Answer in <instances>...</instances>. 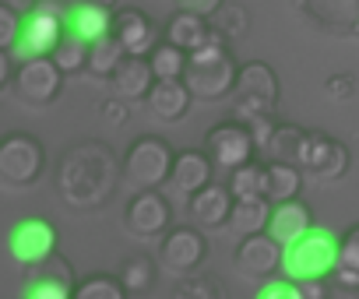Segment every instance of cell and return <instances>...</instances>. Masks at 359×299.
<instances>
[{"label":"cell","instance_id":"cell-12","mask_svg":"<svg viewBox=\"0 0 359 299\" xmlns=\"http://www.w3.org/2000/svg\"><path fill=\"white\" fill-rule=\"evenodd\" d=\"M25 271L29 274L22 281V299H74L78 278H74V267L60 253H53L43 264L25 267Z\"/></svg>","mask_w":359,"mask_h":299},{"label":"cell","instance_id":"cell-14","mask_svg":"<svg viewBox=\"0 0 359 299\" xmlns=\"http://www.w3.org/2000/svg\"><path fill=\"white\" fill-rule=\"evenodd\" d=\"M169 218H172V208L158 190H137L123 211V225L137 239H162L169 232Z\"/></svg>","mask_w":359,"mask_h":299},{"label":"cell","instance_id":"cell-39","mask_svg":"<svg viewBox=\"0 0 359 299\" xmlns=\"http://www.w3.org/2000/svg\"><path fill=\"white\" fill-rule=\"evenodd\" d=\"M327 285H331V299H359V274H352V271L338 267L327 278Z\"/></svg>","mask_w":359,"mask_h":299},{"label":"cell","instance_id":"cell-28","mask_svg":"<svg viewBox=\"0 0 359 299\" xmlns=\"http://www.w3.org/2000/svg\"><path fill=\"white\" fill-rule=\"evenodd\" d=\"M148 60H151V71H155L158 81H184L187 64H191V53L162 39V43L148 53Z\"/></svg>","mask_w":359,"mask_h":299},{"label":"cell","instance_id":"cell-1","mask_svg":"<svg viewBox=\"0 0 359 299\" xmlns=\"http://www.w3.org/2000/svg\"><path fill=\"white\" fill-rule=\"evenodd\" d=\"M123 180V162H116L106 141H78L60 155L57 190L78 211H99L109 204Z\"/></svg>","mask_w":359,"mask_h":299},{"label":"cell","instance_id":"cell-11","mask_svg":"<svg viewBox=\"0 0 359 299\" xmlns=\"http://www.w3.org/2000/svg\"><path fill=\"white\" fill-rule=\"evenodd\" d=\"M8 250H11L15 264L36 267L57 253V225L46 218H22L8 236Z\"/></svg>","mask_w":359,"mask_h":299},{"label":"cell","instance_id":"cell-29","mask_svg":"<svg viewBox=\"0 0 359 299\" xmlns=\"http://www.w3.org/2000/svg\"><path fill=\"white\" fill-rule=\"evenodd\" d=\"M226 187L233 190L236 201H243V197H264V190H268V162L250 159L247 166H240V169L229 173V183Z\"/></svg>","mask_w":359,"mask_h":299},{"label":"cell","instance_id":"cell-3","mask_svg":"<svg viewBox=\"0 0 359 299\" xmlns=\"http://www.w3.org/2000/svg\"><path fill=\"white\" fill-rule=\"evenodd\" d=\"M338 257H341V236H334V229L327 225H313L306 236L285 246L282 274L292 281H327L338 271Z\"/></svg>","mask_w":359,"mask_h":299},{"label":"cell","instance_id":"cell-9","mask_svg":"<svg viewBox=\"0 0 359 299\" xmlns=\"http://www.w3.org/2000/svg\"><path fill=\"white\" fill-rule=\"evenodd\" d=\"M205 152L212 155V162L222 169V173H233L240 166H247L254 155H257V141L250 134L247 123L240 120H222L208 130V141H205Z\"/></svg>","mask_w":359,"mask_h":299},{"label":"cell","instance_id":"cell-5","mask_svg":"<svg viewBox=\"0 0 359 299\" xmlns=\"http://www.w3.org/2000/svg\"><path fill=\"white\" fill-rule=\"evenodd\" d=\"M172 162H176V152L155 134H144L137 137L127 155H123V180L137 190H158L169 176H172Z\"/></svg>","mask_w":359,"mask_h":299},{"label":"cell","instance_id":"cell-33","mask_svg":"<svg viewBox=\"0 0 359 299\" xmlns=\"http://www.w3.org/2000/svg\"><path fill=\"white\" fill-rule=\"evenodd\" d=\"M127 295H130V292H127L123 281L113 278V274H88V278H81L78 288H74V299H127Z\"/></svg>","mask_w":359,"mask_h":299},{"label":"cell","instance_id":"cell-40","mask_svg":"<svg viewBox=\"0 0 359 299\" xmlns=\"http://www.w3.org/2000/svg\"><path fill=\"white\" fill-rule=\"evenodd\" d=\"M226 0H176V11H191V15H201V18H212Z\"/></svg>","mask_w":359,"mask_h":299},{"label":"cell","instance_id":"cell-10","mask_svg":"<svg viewBox=\"0 0 359 299\" xmlns=\"http://www.w3.org/2000/svg\"><path fill=\"white\" fill-rule=\"evenodd\" d=\"M208 257V239L201 236V229L194 225H180V229H169L158 243V264L169 271V274H180L187 278L194 274Z\"/></svg>","mask_w":359,"mask_h":299},{"label":"cell","instance_id":"cell-30","mask_svg":"<svg viewBox=\"0 0 359 299\" xmlns=\"http://www.w3.org/2000/svg\"><path fill=\"white\" fill-rule=\"evenodd\" d=\"M123 60H127L123 43H120L116 36H106V39L92 43V50H88V74H95V78H113Z\"/></svg>","mask_w":359,"mask_h":299},{"label":"cell","instance_id":"cell-32","mask_svg":"<svg viewBox=\"0 0 359 299\" xmlns=\"http://www.w3.org/2000/svg\"><path fill=\"white\" fill-rule=\"evenodd\" d=\"M88 50H92V43H85V39L67 32L60 39V46L53 50V60H57V67L64 74H78V71H88Z\"/></svg>","mask_w":359,"mask_h":299},{"label":"cell","instance_id":"cell-22","mask_svg":"<svg viewBox=\"0 0 359 299\" xmlns=\"http://www.w3.org/2000/svg\"><path fill=\"white\" fill-rule=\"evenodd\" d=\"M162 36H165V43L194 53V50H201L215 36V29H212V18H201V15H191V11H176L165 22V32Z\"/></svg>","mask_w":359,"mask_h":299},{"label":"cell","instance_id":"cell-18","mask_svg":"<svg viewBox=\"0 0 359 299\" xmlns=\"http://www.w3.org/2000/svg\"><path fill=\"white\" fill-rule=\"evenodd\" d=\"M113 36L123 43L127 57H148V53L158 46V39H155V25H151L148 15L137 11V8H123V11L116 15Z\"/></svg>","mask_w":359,"mask_h":299},{"label":"cell","instance_id":"cell-43","mask_svg":"<svg viewBox=\"0 0 359 299\" xmlns=\"http://www.w3.org/2000/svg\"><path fill=\"white\" fill-rule=\"evenodd\" d=\"M0 8H11V11H18L25 18V15H32L39 8V0H0Z\"/></svg>","mask_w":359,"mask_h":299},{"label":"cell","instance_id":"cell-34","mask_svg":"<svg viewBox=\"0 0 359 299\" xmlns=\"http://www.w3.org/2000/svg\"><path fill=\"white\" fill-rule=\"evenodd\" d=\"M212 29L222 36V39H236L250 29V18H247V8L240 4H222L215 15H212Z\"/></svg>","mask_w":359,"mask_h":299},{"label":"cell","instance_id":"cell-35","mask_svg":"<svg viewBox=\"0 0 359 299\" xmlns=\"http://www.w3.org/2000/svg\"><path fill=\"white\" fill-rule=\"evenodd\" d=\"M172 299H226V295H222V288H219L215 278L198 274V278H187L184 285H180Z\"/></svg>","mask_w":359,"mask_h":299},{"label":"cell","instance_id":"cell-27","mask_svg":"<svg viewBox=\"0 0 359 299\" xmlns=\"http://www.w3.org/2000/svg\"><path fill=\"white\" fill-rule=\"evenodd\" d=\"M303 190V169L292 166V162H268V190L264 197L271 204H282V201H296Z\"/></svg>","mask_w":359,"mask_h":299},{"label":"cell","instance_id":"cell-42","mask_svg":"<svg viewBox=\"0 0 359 299\" xmlns=\"http://www.w3.org/2000/svg\"><path fill=\"white\" fill-rule=\"evenodd\" d=\"M102 120H106V123H109V120H113V123H123V120H127V106H123V102H106V106H102Z\"/></svg>","mask_w":359,"mask_h":299},{"label":"cell","instance_id":"cell-23","mask_svg":"<svg viewBox=\"0 0 359 299\" xmlns=\"http://www.w3.org/2000/svg\"><path fill=\"white\" fill-rule=\"evenodd\" d=\"M191 88L187 81H155V88L148 92V109L151 116H158L162 123H176L184 120L191 109Z\"/></svg>","mask_w":359,"mask_h":299},{"label":"cell","instance_id":"cell-36","mask_svg":"<svg viewBox=\"0 0 359 299\" xmlns=\"http://www.w3.org/2000/svg\"><path fill=\"white\" fill-rule=\"evenodd\" d=\"M22 29H25V18L18 11L0 8V50H15L22 39Z\"/></svg>","mask_w":359,"mask_h":299},{"label":"cell","instance_id":"cell-2","mask_svg":"<svg viewBox=\"0 0 359 299\" xmlns=\"http://www.w3.org/2000/svg\"><path fill=\"white\" fill-rule=\"evenodd\" d=\"M236 78H240V64L233 60L229 53V39H222L219 32L191 53V64H187V88L198 102H219V99H229L233 88H236Z\"/></svg>","mask_w":359,"mask_h":299},{"label":"cell","instance_id":"cell-44","mask_svg":"<svg viewBox=\"0 0 359 299\" xmlns=\"http://www.w3.org/2000/svg\"><path fill=\"white\" fill-rule=\"evenodd\" d=\"M85 4H99V8H109V11H113L116 0H85Z\"/></svg>","mask_w":359,"mask_h":299},{"label":"cell","instance_id":"cell-6","mask_svg":"<svg viewBox=\"0 0 359 299\" xmlns=\"http://www.w3.org/2000/svg\"><path fill=\"white\" fill-rule=\"evenodd\" d=\"M67 36V8H60L57 0H39V8L25 15V29L18 46L11 50L15 60H32V57H53L60 39Z\"/></svg>","mask_w":359,"mask_h":299},{"label":"cell","instance_id":"cell-15","mask_svg":"<svg viewBox=\"0 0 359 299\" xmlns=\"http://www.w3.org/2000/svg\"><path fill=\"white\" fill-rule=\"evenodd\" d=\"M303 173L317 176V180H338L348 173V148L324 134V130H310L306 137V152H303Z\"/></svg>","mask_w":359,"mask_h":299},{"label":"cell","instance_id":"cell-7","mask_svg":"<svg viewBox=\"0 0 359 299\" xmlns=\"http://www.w3.org/2000/svg\"><path fill=\"white\" fill-rule=\"evenodd\" d=\"M43 169H46V152L32 134L15 130L0 141V183L4 187L25 190L43 176Z\"/></svg>","mask_w":359,"mask_h":299},{"label":"cell","instance_id":"cell-41","mask_svg":"<svg viewBox=\"0 0 359 299\" xmlns=\"http://www.w3.org/2000/svg\"><path fill=\"white\" fill-rule=\"evenodd\" d=\"M352 78L348 74H338V78H327V85H324V92L331 95V99H338V102H345L348 95H352Z\"/></svg>","mask_w":359,"mask_h":299},{"label":"cell","instance_id":"cell-20","mask_svg":"<svg viewBox=\"0 0 359 299\" xmlns=\"http://www.w3.org/2000/svg\"><path fill=\"white\" fill-rule=\"evenodd\" d=\"M113 25H116V15L109 8H99V4L78 0V4L67 11V32L85 39V43H99V39L113 36Z\"/></svg>","mask_w":359,"mask_h":299},{"label":"cell","instance_id":"cell-4","mask_svg":"<svg viewBox=\"0 0 359 299\" xmlns=\"http://www.w3.org/2000/svg\"><path fill=\"white\" fill-rule=\"evenodd\" d=\"M229 106H233V120H240L247 127L257 120H271L275 106H278V78H275L271 64H264V60L240 64V78L229 95Z\"/></svg>","mask_w":359,"mask_h":299},{"label":"cell","instance_id":"cell-37","mask_svg":"<svg viewBox=\"0 0 359 299\" xmlns=\"http://www.w3.org/2000/svg\"><path fill=\"white\" fill-rule=\"evenodd\" d=\"M254 299H303V288H299V281H292V278H268L261 288H257V295Z\"/></svg>","mask_w":359,"mask_h":299},{"label":"cell","instance_id":"cell-26","mask_svg":"<svg viewBox=\"0 0 359 299\" xmlns=\"http://www.w3.org/2000/svg\"><path fill=\"white\" fill-rule=\"evenodd\" d=\"M271 201L268 197H243L233 204V218H229V229L243 239V236H254V232H268V222H271Z\"/></svg>","mask_w":359,"mask_h":299},{"label":"cell","instance_id":"cell-19","mask_svg":"<svg viewBox=\"0 0 359 299\" xmlns=\"http://www.w3.org/2000/svg\"><path fill=\"white\" fill-rule=\"evenodd\" d=\"M212 155L208 152H180L176 162H172V176H169V187L180 190V194H198L212 183Z\"/></svg>","mask_w":359,"mask_h":299},{"label":"cell","instance_id":"cell-24","mask_svg":"<svg viewBox=\"0 0 359 299\" xmlns=\"http://www.w3.org/2000/svg\"><path fill=\"white\" fill-rule=\"evenodd\" d=\"M306 137H310V130H303V127H296V123H275L268 144L261 148V155H264L268 162H292V166L303 169Z\"/></svg>","mask_w":359,"mask_h":299},{"label":"cell","instance_id":"cell-13","mask_svg":"<svg viewBox=\"0 0 359 299\" xmlns=\"http://www.w3.org/2000/svg\"><path fill=\"white\" fill-rule=\"evenodd\" d=\"M236 271L243 278H254V281H268L278 274L282 260H285V246L271 236V232H254V236H243L240 246H236Z\"/></svg>","mask_w":359,"mask_h":299},{"label":"cell","instance_id":"cell-38","mask_svg":"<svg viewBox=\"0 0 359 299\" xmlns=\"http://www.w3.org/2000/svg\"><path fill=\"white\" fill-rule=\"evenodd\" d=\"M338 267L359 274V222L341 236V257H338Z\"/></svg>","mask_w":359,"mask_h":299},{"label":"cell","instance_id":"cell-16","mask_svg":"<svg viewBox=\"0 0 359 299\" xmlns=\"http://www.w3.org/2000/svg\"><path fill=\"white\" fill-rule=\"evenodd\" d=\"M296 8L327 36L359 32V0H296Z\"/></svg>","mask_w":359,"mask_h":299},{"label":"cell","instance_id":"cell-17","mask_svg":"<svg viewBox=\"0 0 359 299\" xmlns=\"http://www.w3.org/2000/svg\"><path fill=\"white\" fill-rule=\"evenodd\" d=\"M233 204H236V197L229 187L208 183L205 190L191 194V218L198 222V229H222L233 218Z\"/></svg>","mask_w":359,"mask_h":299},{"label":"cell","instance_id":"cell-25","mask_svg":"<svg viewBox=\"0 0 359 299\" xmlns=\"http://www.w3.org/2000/svg\"><path fill=\"white\" fill-rule=\"evenodd\" d=\"M109 81H113V92L120 99H148V92L155 88L158 78H155L148 57H127Z\"/></svg>","mask_w":359,"mask_h":299},{"label":"cell","instance_id":"cell-8","mask_svg":"<svg viewBox=\"0 0 359 299\" xmlns=\"http://www.w3.org/2000/svg\"><path fill=\"white\" fill-rule=\"evenodd\" d=\"M64 88V71L57 67L53 57H32V60H22L18 71H15V81H11V92L22 106H32V109H43L50 102H57Z\"/></svg>","mask_w":359,"mask_h":299},{"label":"cell","instance_id":"cell-31","mask_svg":"<svg viewBox=\"0 0 359 299\" xmlns=\"http://www.w3.org/2000/svg\"><path fill=\"white\" fill-rule=\"evenodd\" d=\"M116 278L123 281V288H127L130 295H144V292L155 285V260H151L148 253H130V257L120 264Z\"/></svg>","mask_w":359,"mask_h":299},{"label":"cell","instance_id":"cell-21","mask_svg":"<svg viewBox=\"0 0 359 299\" xmlns=\"http://www.w3.org/2000/svg\"><path fill=\"white\" fill-rule=\"evenodd\" d=\"M313 229V211L296 197V201H282V204H275L271 208V222H268V232L282 243V246H289V243H296L299 236H306Z\"/></svg>","mask_w":359,"mask_h":299}]
</instances>
